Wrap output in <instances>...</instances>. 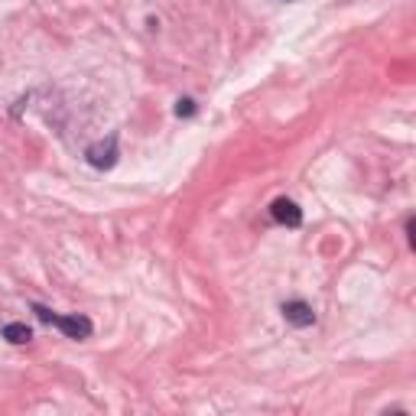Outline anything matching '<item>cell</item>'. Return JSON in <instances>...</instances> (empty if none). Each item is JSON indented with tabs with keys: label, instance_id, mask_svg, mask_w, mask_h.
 I'll return each instance as SVG.
<instances>
[{
	"label": "cell",
	"instance_id": "cell-6",
	"mask_svg": "<svg viewBox=\"0 0 416 416\" xmlns=\"http://www.w3.org/2000/svg\"><path fill=\"white\" fill-rule=\"evenodd\" d=\"M176 114H179V117H192V114H195V101H192V98H182V101L176 104Z\"/></svg>",
	"mask_w": 416,
	"mask_h": 416
},
{
	"label": "cell",
	"instance_id": "cell-4",
	"mask_svg": "<svg viewBox=\"0 0 416 416\" xmlns=\"http://www.w3.org/2000/svg\"><path fill=\"white\" fill-rule=\"evenodd\" d=\"M283 319L290 322V325H296V329H306V325H312V322H315V312H312L309 303H303V299H293V303L283 306Z\"/></svg>",
	"mask_w": 416,
	"mask_h": 416
},
{
	"label": "cell",
	"instance_id": "cell-5",
	"mask_svg": "<svg viewBox=\"0 0 416 416\" xmlns=\"http://www.w3.org/2000/svg\"><path fill=\"white\" fill-rule=\"evenodd\" d=\"M3 339L13 341V345H27V341L33 339V332H29L23 322H10V325H3Z\"/></svg>",
	"mask_w": 416,
	"mask_h": 416
},
{
	"label": "cell",
	"instance_id": "cell-3",
	"mask_svg": "<svg viewBox=\"0 0 416 416\" xmlns=\"http://www.w3.org/2000/svg\"><path fill=\"white\" fill-rule=\"evenodd\" d=\"M270 215H274V221H280V225H286V228L303 225V211H299V205H296L293 199H276L274 205H270Z\"/></svg>",
	"mask_w": 416,
	"mask_h": 416
},
{
	"label": "cell",
	"instance_id": "cell-2",
	"mask_svg": "<svg viewBox=\"0 0 416 416\" xmlns=\"http://www.w3.org/2000/svg\"><path fill=\"white\" fill-rule=\"evenodd\" d=\"M88 163L95 166V170H111L114 163H117V137H104V140H98V143H91L88 147Z\"/></svg>",
	"mask_w": 416,
	"mask_h": 416
},
{
	"label": "cell",
	"instance_id": "cell-1",
	"mask_svg": "<svg viewBox=\"0 0 416 416\" xmlns=\"http://www.w3.org/2000/svg\"><path fill=\"white\" fill-rule=\"evenodd\" d=\"M33 312H36L43 322H49V325H56V329H62L68 335V339H88L91 335V319H85V315H56L52 309H46V306H33Z\"/></svg>",
	"mask_w": 416,
	"mask_h": 416
}]
</instances>
